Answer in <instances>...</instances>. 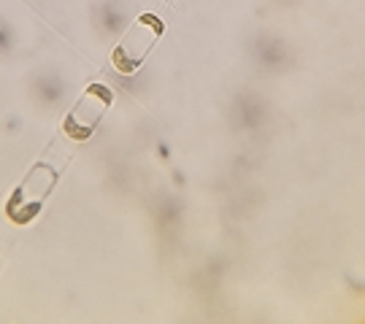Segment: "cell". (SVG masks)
I'll use <instances>...</instances> for the list:
<instances>
[{"label": "cell", "mask_w": 365, "mask_h": 324, "mask_svg": "<svg viewBox=\"0 0 365 324\" xmlns=\"http://www.w3.org/2000/svg\"><path fill=\"white\" fill-rule=\"evenodd\" d=\"M163 33H165V22L160 16H155V14H141L125 30V36L119 38L117 49L111 52L114 68H117L119 73H135L146 63V57L152 54L157 41L163 38Z\"/></svg>", "instance_id": "cell-1"}, {"label": "cell", "mask_w": 365, "mask_h": 324, "mask_svg": "<svg viewBox=\"0 0 365 324\" xmlns=\"http://www.w3.org/2000/svg\"><path fill=\"white\" fill-rule=\"evenodd\" d=\"M252 54L265 70H282V68H287L292 63L287 43L279 36H274V33H260L257 38L252 41Z\"/></svg>", "instance_id": "cell-4"}, {"label": "cell", "mask_w": 365, "mask_h": 324, "mask_svg": "<svg viewBox=\"0 0 365 324\" xmlns=\"http://www.w3.org/2000/svg\"><path fill=\"white\" fill-rule=\"evenodd\" d=\"M33 92H36V98H38L43 105H54L60 98H63L66 87H63V78L60 76L43 73V76H38L36 81H33Z\"/></svg>", "instance_id": "cell-6"}, {"label": "cell", "mask_w": 365, "mask_h": 324, "mask_svg": "<svg viewBox=\"0 0 365 324\" xmlns=\"http://www.w3.org/2000/svg\"><path fill=\"white\" fill-rule=\"evenodd\" d=\"M111 100H114V92L108 90V87H103V84H90L87 90L81 92V98L68 111L66 122H63V130H66L68 138H73V141H87V138H92L98 125L103 122L106 111L111 108Z\"/></svg>", "instance_id": "cell-3"}, {"label": "cell", "mask_w": 365, "mask_h": 324, "mask_svg": "<svg viewBox=\"0 0 365 324\" xmlns=\"http://www.w3.org/2000/svg\"><path fill=\"white\" fill-rule=\"evenodd\" d=\"M54 184H57V170L52 165H46V162L33 165V170L19 182V187L14 189L9 203H6L9 219L16 221V224H27L41 211V206L46 203Z\"/></svg>", "instance_id": "cell-2"}, {"label": "cell", "mask_w": 365, "mask_h": 324, "mask_svg": "<svg viewBox=\"0 0 365 324\" xmlns=\"http://www.w3.org/2000/svg\"><path fill=\"white\" fill-rule=\"evenodd\" d=\"M233 119L241 130H257L268 122V105L257 95H241L233 103Z\"/></svg>", "instance_id": "cell-5"}, {"label": "cell", "mask_w": 365, "mask_h": 324, "mask_svg": "<svg viewBox=\"0 0 365 324\" xmlns=\"http://www.w3.org/2000/svg\"><path fill=\"white\" fill-rule=\"evenodd\" d=\"M95 19H98V25L103 27L106 33H119V27L125 22V14L119 11L117 6H111V3H101L98 6V11H95Z\"/></svg>", "instance_id": "cell-7"}, {"label": "cell", "mask_w": 365, "mask_h": 324, "mask_svg": "<svg viewBox=\"0 0 365 324\" xmlns=\"http://www.w3.org/2000/svg\"><path fill=\"white\" fill-rule=\"evenodd\" d=\"M279 3H295V0H279Z\"/></svg>", "instance_id": "cell-8"}]
</instances>
